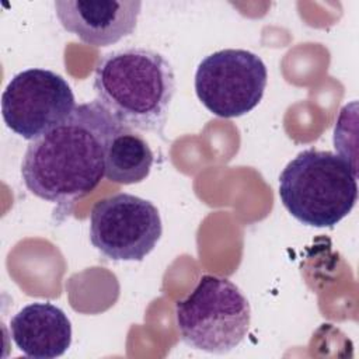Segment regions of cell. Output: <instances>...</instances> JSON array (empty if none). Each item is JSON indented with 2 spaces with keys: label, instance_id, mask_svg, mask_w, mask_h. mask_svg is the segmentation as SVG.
<instances>
[{
  "label": "cell",
  "instance_id": "1",
  "mask_svg": "<svg viewBox=\"0 0 359 359\" xmlns=\"http://www.w3.org/2000/svg\"><path fill=\"white\" fill-rule=\"evenodd\" d=\"M122 129L97 100L76 105L62 123L28 144L21 163L24 185L70 209L101 182L109 142Z\"/></svg>",
  "mask_w": 359,
  "mask_h": 359
},
{
  "label": "cell",
  "instance_id": "2",
  "mask_svg": "<svg viewBox=\"0 0 359 359\" xmlns=\"http://www.w3.org/2000/svg\"><path fill=\"white\" fill-rule=\"evenodd\" d=\"M93 87L97 101L121 126L163 133L175 76L161 53L140 46L108 52L95 66Z\"/></svg>",
  "mask_w": 359,
  "mask_h": 359
},
{
  "label": "cell",
  "instance_id": "3",
  "mask_svg": "<svg viewBox=\"0 0 359 359\" xmlns=\"http://www.w3.org/2000/svg\"><path fill=\"white\" fill-rule=\"evenodd\" d=\"M279 198L300 223L334 227L356 203V170L332 151L303 150L280 172Z\"/></svg>",
  "mask_w": 359,
  "mask_h": 359
},
{
  "label": "cell",
  "instance_id": "4",
  "mask_svg": "<svg viewBox=\"0 0 359 359\" xmlns=\"http://www.w3.org/2000/svg\"><path fill=\"white\" fill-rule=\"evenodd\" d=\"M175 320L185 344L210 353H227L247 335L251 307L227 278L203 275L175 304Z\"/></svg>",
  "mask_w": 359,
  "mask_h": 359
},
{
  "label": "cell",
  "instance_id": "5",
  "mask_svg": "<svg viewBox=\"0 0 359 359\" xmlns=\"http://www.w3.org/2000/svg\"><path fill=\"white\" fill-rule=\"evenodd\" d=\"M266 81V66L258 55L245 49H222L198 65L195 91L213 115L237 118L259 104Z\"/></svg>",
  "mask_w": 359,
  "mask_h": 359
},
{
  "label": "cell",
  "instance_id": "6",
  "mask_svg": "<svg viewBox=\"0 0 359 359\" xmlns=\"http://www.w3.org/2000/svg\"><path fill=\"white\" fill-rule=\"evenodd\" d=\"M163 234L158 209L121 192L98 201L90 213V241L112 261H142Z\"/></svg>",
  "mask_w": 359,
  "mask_h": 359
},
{
  "label": "cell",
  "instance_id": "7",
  "mask_svg": "<svg viewBox=\"0 0 359 359\" xmlns=\"http://www.w3.org/2000/svg\"><path fill=\"white\" fill-rule=\"evenodd\" d=\"M76 108L69 83L48 69L17 73L1 95L4 123L25 140H35L62 123Z\"/></svg>",
  "mask_w": 359,
  "mask_h": 359
},
{
  "label": "cell",
  "instance_id": "8",
  "mask_svg": "<svg viewBox=\"0 0 359 359\" xmlns=\"http://www.w3.org/2000/svg\"><path fill=\"white\" fill-rule=\"evenodd\" d=\"M60 25L91 46H109L133 34L142 10L139 0H56Z\"/></svg>",
  "mask_w": 359,
  "mask_h": 359
},
{
  "label": "cell",
  "instance_id": "9",
  "mask_svg": "<svg viewBox=\"0 0 359 359\" xmlns=\"http://www.w3.org/2000/svg\"><path fill=\"white\" fill-rule=\"evenodd\" d=\"M10 337L28 358L53 359L72 344V323L67 314L49 302L24 306L10 320Z\"/></svg>",
  "mask_w": 359,
  "mask_h": 359
},
{
  "label": "cell",
  "instance_id": "10",
  "mask_svg": "<svg viewBox=\"0 0 359 359\" xmlns=\"http://www.w3.org/2000/svg\"><path fill=\"white\" fill-rule=\"evenodd\" d=\"M154 156L147 142L130 129L123 128L108 146L105 178L115 184H137L150 174Z\"/></svg>",
  "mask_w": 359,
  "mask_h": 359
}]
</instances>
